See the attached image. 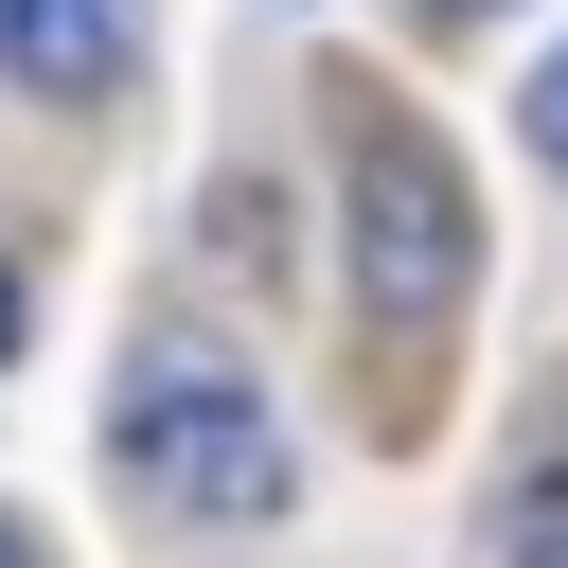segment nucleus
Returning <instances> with one entry per match:
<instances>
[{
	"mask_svg": "<svg viewBox=\"0 0 568 568\" xmlns=\"http://www.w3.org/2000/svg\"><path fill=\"white\" fill-rule=\"evenodd\" d=\"M337 213H355V302H373L390 337H444L462 284H479V195H462V160H444L408 106H355Z\"/></svg>",
	"mask_w": 568,
	"mask_h": 568,
	"instance_id": "1",
	"label": "nucleus"
},
{
	"mask_svg": "<svg viewBox=\"0 0 568 568\" xmlns=\"http://www.w3.org/2000/svg\"><path fill=\"white\" fill-rule=\"evenodd\" d=\"M124 479L160 497V515H213V532H248V515H284V426H266V390L231 373V355H142L124 373Z\"/></svg>",
	"mask_w": 568,
	"mask_h": 568,
	"instance_id": "2",
	"label": "nucleus"
},
{
	"mask_svg": "<svg viewBox=\"0 0 568 568\" xmlns=\"http://www.w3.org/2000/svg\"><path fill=\"white\" fill-rule=\"evenodd\" d=\"M124 71H142V0H0V89L106 106Z\"/></svg>",
	"mask_w": 568,
	"mask_h": 568,
	"instance_id": "3",
	"label": "nucleus"
},
{
	"mask_svg": "<svg viewBox=\"0 0 568 568\" xmlns=\"http://www.w3.org/2000/svg\"><path fill=\"white\" fill-rule=\"evenodd\" d=\"M497 568H568V462H532L497 497Z\"/></svg>",
	"mask_w": 568,
	"mask_h": 568,
	"instance_id": "4",
	"label": "nucleus"
},
{
	"mask_svg": "<svg viewBox=\"0 0 568 568\" xmlns=\"http://www.w3.org/2000/svg\"><path fill=\"white\" fill-rule=\"evenodd\" d=\"M515 124H532V160H550V178H568V36H550V53H532V89H515Z\"/></svg>",
	"mask_w": 568,
	"mask_h": 568,
	"instance_id": "5",
	"label": "nucleus"
},
{
	"mask_svg": "<svg viewBox=\"0 0 568 568\" xmlns=\"http://www.w3.org/2000/svg\"><path fill=\"white\" fill-rule=\"evenodd\" d=\"M0 568H53V550H36V532H18V515H0Z\"/></svg>",
	"mask_w": 568,
	"mask_h": 568,
	"instance_id": "6",
	"label": "nucleus"
},
{
	"mask_svg": "<svg viewBox=\"0 0 568 568\" xmlns=\"http://www.w3.org/2000/svg\"><path fill=\"white\" fill-rule=\"evenodd\" d=\"M18 320H36V302H18V266H0V355H18Z\"/></svg>",
	"mask_w": 568,
	"mask_h": 568,
	"instance_id": "7",
	"label": "nucleus"
},
{
	"mask_svg": "<svg viewBox=\"0 0 568 568\" xmlns=\"http://www.w3.org/2000/svg\"><path fill=\"white\" fill-rule=\"evenodd\" d=\"M444 18H479V0H444Z\"/></svg>",
	"mask_w": 568,
	"mask_h": 568,
	"instance_id": "8",
	"label": "nucleus"
}]
</instances>
